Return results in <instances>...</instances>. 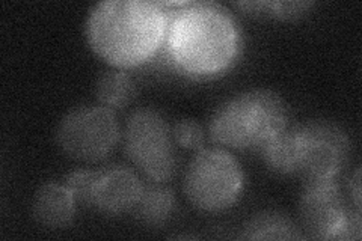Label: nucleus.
Here are the masks:
<instances>
[{
    "mask_svg": "<svg viewBox=\"0 0 362 241\" xmlns=\"http://www.w3.org/2000/svg\"><path fill=\"white\" fill-rule=\"evenodd\" d=\"M165 26V13L157 4L107 0L90 11L86 33L93 49L107 62L130 66L153 54Z\"/></svg>",
    "mask_w": 362,
    "mask_h": 241,
    "instance_id": "1",
    "label": "nucleus"
},
{
    "mask_svg": "<svg viewBox=\"0 0 362 241\" xmlns=\"http://www.w3.org/2000/svg\"><path fill=\"white\" fill-rule=\"evenodd\" d=\"M169 49L183 70L195 74L216 73L235 54L237 30L231 17L216 6H187L169 29Z\"/></svg>",
    "mask_w": 362,
    "mask_h": 241,
    "instance_id": "2",
    "label": "nucleus"
},
{
    "mask_svg": "<svg viewBox=\"0 0 362 241\" xmlns=\"http://www.w3.org/2000/svg\"><path fill=\"white\" fill-rule=\"evenodd\" d=\"M287 125L282 100L270 90L257 89L237 95L214 112L210 134L233 148L263 146Z\"/></svg>",
    "mask_w": 362,
    "mask_h": 241,
    "instance_id": "3",
    "label": "nucleus"
},
{
    "mask_svg": "<svg viewBox=\"0 0 362 241\" xmlns=\"http://www.w3.org/2000/svg\"><path fill=\"white\" fill-rule=\"evenodd\" d=\"M243 174L237 160L223 149H202L189 163L185 193L195 206L219 211L239 196Z\"/></svg>",
    "mask_w": 362,
    "mask_h": 241,
    "instance_id": "4",
    "label": "nucleus"
},
{
    "mask_svg": "<svg viewBox=\"0 0 362 241\" xmlns=\"http://www.w3.org/2000/svg\"><path fill=\"white\" fill-rule=\"evenodd\" d=\"M124 143L132 162L153 181L173 177L177 167L173 131L160 113L136 110L127 121Z\"/></svg>",
    "mask_w": 362,
    "mask_h": 241,
    "instance_id": "5",
    "label": "nucleus"
},
{
    "mask_svg": "<svg viewBox=\"0 0 362 241\" xmlns=\"http://www.w3.org/2000/svg\"><path fill=\"white\" fill-rule=\"evenodd\" d=\"M115 114L105 106H81L68 112L56 130L62 151L82 162L105 158L118 142Z\"/></svg>",
    "mask_w": 362,
    "mask_h": 241,
    "instance_id": "6",
    "label": "nucleus"
},
{
    "mask_svg": "<svg viewBox=\"0 0 362 241\" xmlns=\"http://www.w3.org/2000/svg\"><path fill=\"white\" fill-rule=\"evenodd\" d=\"M296 129V167L294 174L305 181H326L343 169L350 142L338 125L313 121Z\"/></svg>",
    "mask_w": 362,
    "mask_h": 241,
    "instance_id": "7",
    "label": "nucleus"
},
{
    "mask_svg": "<svg viewBox=\"0 0 362 241\" xmlns=\"http://www.w3.org/2000/svg\"><path fill=\"white\" fill-rule=\"evenodd\" d=\"M346 208L334 180L310 181L299 202L300 226L311 238H335L346 221Z\"/></svg>",
    "mask_w": 362,
    "mask_h": 241,
    "instance_id": "8",
    "label": "nucleus"
},
{
    "mask_svg": "<svg viewBox=\"0 0 362 241\" xmlns=\"http://www.w3.org/2000/svg\"><path fill=\"white\" fill-rule=\"evenodd\" d=\"M142 186L138 175L124 166L98 170L93 192V205L105 213L127 211L138 202Z\"/></svg>",
    "mask_w": 362,
    "mask_h": 241,
    "instance_id": "9",
    "label": "nucleus"
},
{
    "mask_svg": "<svg viewBox=\"0 0 362 241\" xmlns=\"http://www.w3.org/2000/svg\"><path fill=\"white\" fill-rule=\"evenodd\" d=\"M74 204V196L65 186L45 182L33 194L32 214L45 228H62L71 222Z\"/></svg>",
    "mask_w": 362,
    "mask_h": 241,
    "instance_id": "10",
    "label": "nucleus"
},
{
    "mask_svg": "<svg viewBox=\"0 0 362 241\" xmlns=\"http://www.w3.org/2000/svg\"><path fill=\"white\" fill-rule=\"evenodd\" d=\"M133 208L144 223L160 225L173 213L174 194L166 186L160 184V181H153L142 186L139 199Z\"/></svg>",
    "mask_w": 362,
    "mask_h": 241,
    "instance_id": "11",
    "label": "nucleus"
},
{
    "mask_svg": "<svg viewBox=\"0 0 362 241\" xmlns=\"http://www.w3.org/2000/svg\"><path fill=\"white\" fill-rule=\"evenodd\" d=\"M133 80L121 71H107L101 74L95 85V95L101 106L113 109L122 107L133 98Z\"/></svg>",
    "mask_w": 362,
    "mask_h": 241,
    "instance_id": "12",
    "label": "nucleus"
},
{
    "mask_svg": "<svg viewBox=\"0 0 362 241\" xmlns=\"http://www.w3.org/2000/svg\"><path fill=\"white\" fill-rule=\"evenodd\" d=\"M298 228L279 214H263L249 222L243 238L251 240H294L300 238Z\"/></svg>",
    "mask_w": 362,
    "mask_h": 241,
    "instance_id": "13",
    "label": "nucleus"
},
{
    "mask_svg": "<svg viewBox=\"0 0 362 241\" xmlns=\"http://www.w3.org/2000/svg\"><path fill=\"white\" fill-rule=\"evenodd\" d=\"M98 172L95 170H76L68 175L65 187L71 192L76 201L93 205V192Z\"/></svg>",
    "mask_w": 362,
    "mask_h": 241,
    "instance_id": "14",
    "label": "nucleus"
},
{
    "mask_svg": "<svg viewBox=\"0 0 362 241\" xmlns=\"http://www.w3.org/2000/svg\"><path fill=\"white\" fill-rule=\"evenodd\" d=\"M174 139L185 148H201L204 143V130L194 119H181L173 129Z\"/></svg>",
    "mask_w": 362,
    "mask_h": 241,
    "instance_id": "15",
    "label": "nucleus"
},
{
    "mask_svg": "<svg viewBox=\"0 0 362 241\" xmlns=\"http://www.w3.org/2000/svg\"><path fill=\"white\" fill-rule=\"evenodd\" d=\"M311 4L308 2H270L269 9L279 17H296L305 13V9L310 8Z\"/></svg>",
    "mask_w": 362,
    "mask_h": 241,
    "instance_id": "16",
    "label": "nucleus"
},
{
    "mask_svg": "<svg viewBox=\"0 0 362 241\" xmlns=\"http://www.w3.org/2000/svg\"><path fill=\"white\" fill-rule=\"evenodd\" d=\"M350 190H352L354 196H355V202H356V205L359 206V204H361V201H359V196H361V181H359V170H356L355 178H354V186H350Z\"/></svg>",
    "mask_w": 362,
    "mask_h": 241,
    "instance_id": "17",
    "label": "nucleus"
}]
</instances>
